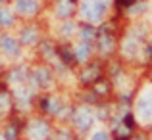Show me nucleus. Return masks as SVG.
<instances>
[{
  "label": "nucleus",
  "mask_w": 152,
  "mask_h": 140,
  "mask_svg": "<svg viewBox=\"0 0 152 140\" xmlns=\"http://www.w3.org/2000/svg\"><path fill=\"white\" fill-rule=\"evenodd\" d=\"M106 10H108L106 0H87L81 8L83 15H85L89 21H100L104 17V14H106Z\"/></svg>",
  "instance_id": "obj_1"
},
{
  "label": "nucleus",
  "mask_w": 152,
  "mask_h": 140,
  "mask_svg": "<svg viewBox=\"0 0 152 140\" xmlns=\"http://www.w3.org/2000/svg\"><path fill=\"white\" fill-rule=\"evenodd\" d=\"M0 48H2V52L8 54V56H18L19 54L18 41H14L12 37H2L0 38Z\"/></svg>",
  "instance_id": "obj_2"
},
{
  "label": "nucleus",
  "mask_w": 152,
  "mask_h": 140,
  "mask_svg": "<svg viewBox=\"0 0 152 140\" xmlns=\"http://www.w3.org/2000/svg\"><path fill=\"white\" fill-rule=\"evenodd\" d=\"M91 123H93V117H91V113L87 110H79L77 113H75V125L81 131H87L91 127Z\"/></svg>",
  "instance_id": "obj_3"
},
{
  "label": "nucleus",
  "mask_w": 152,
  "mask_h": 140,
  "mask_svg": "<svg viewBox=\"0 0 152 140\" xmlns=\"http://www.w3.org/2000/svg\"><path fill=\"white\" fill-rule=\"evenodd\" d=\"M139 111L145 119H152V94H145L139 102Z\"/></svg>",
  "instance_id": "obj_4"
},
{
  "label": "nucleus",
  "mask_w": 152,
  "mask_h": 140,
  "mask_svg": "<svg viewBox=\"0 0 152 140\" xmlns=\"http://www.w3.org/2000/svg\"><path fill=\"white\" fill-rule=\"evenodd\" d=\"M15 10L19 14H35L37 12V0H15Z\"/></svg>",
  "instance_id": "obj_5"
},
{
  "label": "nucleus",
  "mask_w": 152,
  "mask_h": 140,
  "mask_svg": "<svg viewBox=\"0 0 152 140\" xmlns=\"http://www.w3.org/2000/svg\"><path fill=\"white\" fill-rule=\"evenodd\" d=\"M31 136H33V140L46 138L48 136V127H46L42 121H35L33 125H31Z\"/></svg>",
  "instance_id": "obj_6"
},
{
  "label": "nucleus",
  "mask_w": 152,
  "mask_h": 140,
  "mask_svg": "<svg viewBox=\"0 0 152 140\" xmlns=\"http://www.w3.org/2000/svg\"><path fill=\"white\" fill-rule=\"evenodd\" d=\"M33 81L37 83L39 86H48L50 85V73H48V69H37L33 73Z\"/></svg>",
  "instance_id": "obj_7"
},
{
  "label": "nucleus",
  "mask_w": 152,
  "mask_h": 140,
  "mask_svg": "<svg viewBox=\"0 0 152 140\" xmlns=\"http://www.w3.org/2000/svg\"><path fill=\"white\" fill-rule=\"evenodd\" d=\"M81 79H83V83H93V81H96V79H98V67L96 65L87 67V69L83 71Z\"/></svg>",
  "instance_id": "obj_8"
},
{
  "label": "nucleus",
  "mask_w": 152,
  "mask_h": 140,
  "mask_svg": "<svg viewBox=\"0 0 152 140\" xmlns=\"http://www.w3.org/2000/svg\"><path fill=\"white\" fill-rule=\"evenodd\" d=\"M35 41H37V29L27 27V29L21 31V42H25V44H33Z\"/></svg>",
  "instance_id": "obj_9"
},
{
  "label": "nucleus",
  "mask_w": 152,
  "mask_h": 140,
  "mask_svg": "<svg viewBox=\"0 0 152 140\" xmlns=\"http://www.w3.org/2000/svg\"><path fill=\"white\" fill-rule=\"evenodd\" d=\"M14 23V14L8 8H0V25L2 27H10Z\"/></svg>",
  "instance_id": "obj_10"
},
{
  "label": "nucleus",
  "mask_w": 152,
  "mask_h": 140,
  "mask_svg": "<svg viewBox=\"0 0 152 140\" xmlns=\"http://www.w3.org/2000/svg\"><path fill=\"white\" fill-rule=\"evenodd\" d=\"M89 54H91V48H89V44H81V46H77V50H75V58L79 59V62H83V59H87L89 58Z\"/></svg>",
  "instance_id": "obj_11"
},
{
  "label": "nucleus",
  "mask_w": 152,
  "mask_h": 140,
  "mask_svg": "<svg viewBox=\"0 0 152 140\" xmlns=\"http://www.w3.org/2000/svg\"><path fill=\"white\" fill-rule=\"evenodd\" d=\"M98 44H100V50L102 52H110L112 46H114V41H112L108 35H102V37L98 38Z\"/></svg>",
  "instance_id": "obj_12"
},
{
  "label": "nucleus",
  "mask_w": 152,
  "mask_h": 140,
  "mask_svg": "<svg viewBox=\"0 0 152 140\" xmlns=\"http://www.w3.org/2000/svg\"><path fill=\"white\" fill-rule=\"evenodd\" d=\"M71 10H73V6H71V2H60V6H58V15L60 17H67V15L71 14Z\"/></svg>",
  "instance_id": "obj_13"
},
{
  "label": "nucleus",
  "mask_w": 152,
  "mask_h": 140,
  "mask_svg": "<svg viewBox=\"0 0 152 140\" xmlns=\"http://www.w3.org/2000/svg\"><path fill=\"white\" fill-rule=\"evenodd\" d=\"M15 136H18V131H15V127H8L6 129V134H4V138L6 140H15Z\"/></svg>",
  "instance_id": "obj_14"
},
{
  "label": "nucleus",
  "mask_w": 152,
  "mask_h": 140,
  "mask_svg": "<svg viewBox=\"0 0 152 140\" xmlns=\"http://www.w3.org/2000/svg\"><path fill=\"white\" fill-rule=\"evenodd\" d=\"M42 107H45V110H50V111H56V100L54 98H46L45 102H42Z\"/></svg>",
  "instance_id": "obj_15"
},
{
  "label": "nucleus",
  "mask_w": 152,
  "mask_h": 140,
  "mask_svg": "<svg viewBox=\"0 0 152 140\" xmlns=\"http://www.w3.org/2000/svg\"><path fill=\"white\" fill-rule=\"evenodd\" d=\"M23 77H25V71H23V69H19V71H14V73L10 75V81H14V83H19Z\"/></svg>",
  "instance_id": "obj_16"
},
{
  "label": "nucleus",
  "mask_w": 152,
  "mask_h": 140,
  "mask_svg": "<svg viewBox=\"0 0 152 140\" xmlns=\"http://www.w3.org/2000/svg\"><path fill=\"white\" fill-rule=\"evenodd\" d=\"M81 37L85 38V41H91V38L94 37V31L91 29V27H85V29H81Z\"/></svg>",
  "instance_id": "obj_17"
},
{
  "label": "nucleus",
  "mask_w": 152,
  "mask_h": 140,
  "mask_svg": "<svg viewBox=\"0 0 152 140\" xmlns=\"http://www.w3.org/2000/svg\"><path fill=\"white\" fill-rule=\"evenodd\" d=\"M115 136H118V140H123L129 136V129H118L115 131Z\"/></svg>",
  "instance_id": "obj_18"
},
{
  "label": "nucleus",
  "mask_w": 152,
  "mask_h": 140,
  "mask_svg": "<svg viewBox=\"0 0 152 140\" xmlns=\"http://www.w3.org/2000/svg\"><path fill=\"white\" fill-rule=\"evenodd\" d=\"M8 106H10V100H8V96H6V94H0V111L6 110Z\"/></svg>",
  "instance_id": "obj_19"
},
{
  "label": "nucleus",
  "mask_w": 152,
  "mask_h": 140,
  "mask_svg": "<svg viewBox=\"0 0 152 140\" xmlns=\"http://www.w3.org/2000/svg\"><path fill=\"white\" fill-rule=\"evenodd\" d=\"M52 140H71V136L67 133H62V131H60V133L54 134V138H52Z\"/></svg>",
  "instance_id": "obj_20"
},
{
  "label": "nucleus",
  "mask_w": 152,
  "mask_h": 140,
  "mask_svg": "<svg viewBox=\"0 0 152 140\" xmlns=\"http://www.w3.org/2000/svg\"><path fill=\"white\" fill-rule=\"evenodd\" d=\"M91 140H108V134L106 133H94Z\"/></svg>",
  "instance_id": "obj_21"
},
{
  "label": "nucleus",
  "mask_w": 152,
  "mask_h": 140,
  "mask_svg": "<svg viewBox=\"0 0 152 140\" xmlns=\"http://www.w3.org/2000/svg\"><path fill=\"white\" fill-rule=\"evenodd\" d=\"M73 31V25L71 23H66V27H62V33H71Z\"/></svg>",
  "instance_id": "obj_22"
},
{
  "label": "nucleus",
  "mask_w": 152,
  "mask_h": 140,
  "mask_svg": "<svg viewBox=\"0 0 152 140\" xmlns=\"http://www.w3.org/2000/svg\"><path fill=\"white\" fill-rule=\"evenodd\" d=\"M2 2H4V0H0V4H2Z\"/></svg>",
  "instance_id": "obj_23"
}]
</instances>
